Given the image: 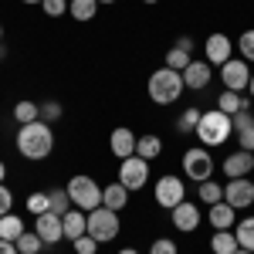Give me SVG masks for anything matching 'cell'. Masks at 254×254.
Wrapping results in <instances>:
<instances>
[{
	"label": "cell",
	"instance_id": "6da1fadb",
	"mask_svg": "<svg viewBox=\"0 0 254 254\" xmlns=\"http://www.w3.org/2000/svg\"><path fill=\"white\" fill-rule=\"evenodd\" d=\"M51 149H55V129L48 126V122H27V126H20L17 129V153L24 159H41L51 156Z\"/></svg>",
	"mask_w": 254,
	"mask_h": 254
},
{
	"label": "cell",
	"instance_id": "7a4b0ae2",
	"mask_svg": "<svg viewBox=\"0 0 254 254\" xmlns=\"http://www.w3.org/2000/svg\"><path fill=\"white\" fill-rule=\"evenodd\" d=\"M231 132H234V119L227 116V112H220V109L203 112V116H200V122H196V129H193V136L200 139V146H207V149L224 146Z\"/></svg>",
	"mask_w": 254,
	"mask_h": 254
},
{
	"label": "cell",
	"instance_id": "3957f363",
	"mask_svg": "<svg viewBox=\"0 0 254 254\" xmlns=\"http://www.w3.org/2000/svg\"><path fill=\"white\" fill-rule=\"evenodd\" d=\"M183 75L180 71H173V68H156L153 75H149V81H146V92H149V98L156 102V105H173L176 98L183 95Z\"/></svg>",
	"mask_w": 254,
	"mask_h": 254
},
{
	"label": "cell",
	"instance_id": "277c9868",
	"mask_svg": "<svg viewBox=\"0 0 254 254\" xmlns=\"http://www.w3.org/2000/svg\"><path fill=\"white\" fill-rule=\"evenodd\" d=\"M68 196H71V203H75L78 210H85V214L95 210V207H102V187L85 173L68 180Z\"/></svg>",
	"mask_w": 254,
	"mask_h": 254
},
{
	"label": "cell",
	"instance_id": "5b68a950",
	"mask_svg": "<svg viewBox=\"0 0 254 254\" xmlns=\"http://www.w3.org/2000/svg\"><path fill=\"white\" fill-rule=\"evenodd\" d=\"M183 173L193 183H207L214 176V156H210V149L207 146H190L183 153Z\"/></svg>",
	"mask_w": 254,
	"mask_h": 254
},
{
	"label": "cell",
	"instance_id": "8992f818",
	"mask_svg": "<svg viewBox=\"0 0 254 254\" xmlns=\"http://www.w3.org/2000/svg\"><path fill=\"white\" fill-rule=\"evenodd\" d=\"M88 234L95 237L98 244H109L119 237V210H109V207H95L88 210Z\"/></svg>",
	"mask_w": 254,
	"mask_h": 254
},
{
	"label": "cell",
	"instance_id": "52a82bcc",
	"mask_svg": "<svg viewBox=\"0 0 254 254\" xmlns=\"http://www.w3.org/2000/svg\"><path fill=\"white\" fill-rule=\"evenodd\" d=\"M149 159L142 156H129L119 163V183L129 190V193H136V190H146V183H149Z\"/></svg>",
	"mask_w": 254,
	"mask_h": 254
},
{
	"label": "cell",
	"instance_id": "ba28073f",
	"mask_svg": "<svg viewBox=\"0 0 254 254\" xmlns=\"http://www.w3.org/2000/svg\"><path fill=\"white\" fill-rule=\"evenodd\" d=\"M153 196H156L159 207H166V210H173V207H180L183 200H187V183L180 180V176L166 173L156 180V187H153Z\"/></svg>",
	"mask_w": 254,
	"mask_h": 254
},
{
	"label": "cell",
	"instance_id": "9c48e42d",
	"mask_svg": "<svg viewBox=\"0 0 254 254\" xmlns=\"http://www.w3.org/2000/svg\"><path fill=\"white\" fill-rule=\"evenodd\" d=\"M224 200H227L234 210H248V207H254V180H248V176L227 180V183H224Z\"/></svg>",
	"mask_w": 254,
	"mask_h": 254
},
{
	"label": "cell",
	"instance_id": "30bf717a",
	"mask_svg": "<svg viewBox=\"0 0 254 254\" xmlns=\"http://www.w3.org/2000/svg\"><path fill=\"white\" fill-rule=\"evenodd\" d=\"M220 81H224V88H231V92H244V88L251 85V64L244 58H231L227 64H220Z\"/></svg>",
	"mask_w": 254,
	"mask_h": 254
},
{
	"label": "cell",
	"instance_id": "8fae6325",
	"mask_svg": "<svg viewBox=\"0 0 254 254\" xmlns=\"http://www.w3.org/2000/svg\"><path fill=\"white\" fill-rule=\"evenodd\" d=\"M203 55H207V61L210 64H227L231 61V55H234V41L227 38V34H210V38L203 41Z\"/></svg>",
	"mask_w": 254,
	"mask_h": 254
},
{
	"label": "cell",
	"instance_id": "7c38bea8",
	"mask_svg": "<svg viewBox=\"0 0 254 254\" xmlns=\"http://www.w3.org/2000/svg\"><path fill=\"white\" fill-rule=\"evenodd\" d=\"M183 85L190 88V92H203L207 85H210V78H214V71H210V61H190L183 71Z\"/></svg>",
	"mask_w": 254,
	"mask_h": 254
},
{
	"label": "cell",
	"instance_id": "4fadbf2b",
	"mask_svg": "<svg viewBox=\"0 0 254 254\" xmlns=\"http://www.w3.org/2000/svg\"><path fill=\"white\" fill-rule=\"evenodd\" d=\"M136 132L132 129H126V126H119V129H112V136H109V149H112V156L119 159H129L136 156Z\"/></svg>",
	"mask_w": 254,
	"mask_h": 254
},
{
	"label": "cell",
	"instance_id": "5bb4252c",
	"mask_svg": "<svg viewBox=\"0 0 254 254\" xmlns=\"http://www.w3.org/2000/svg\"><path fill=\"white\" fill-rule=\"evenodd\" d=\"M170 214H173V227H176V231H183V234H190V231L200 227V207L190 203V200H183V203L173 207Z\"/></svg>",
	"mask_w": 254,
	"mask_h": 254
},
{
	"label": "cell",
	"instance_id": "9a60e30c",
	"mask_svg": "<svg viewBox=\"0 0 254 254\" xmlns=\"http://www.w3.org/2000/svg\"><path fill=\"white\" fill-rule=\"evenodd\" d=\"M34 220H38V224H34V231L41 234V241H44V244H58L61 237H64V224H61L58 214H51V210H48V214L34 217Z\"/></svg>",
	"mask_w": 254,
	"mask_h": 254
},
{
	"label": "cell",
	"instance_id": "2e32d148",
	"mask_svg": "<svg viewBox=\"0 0 254 254\" xmlns=\"http://www.w3.org/2000/svg\"><path fill=\"white\" fill-rule=\"evenodd\" d=\"M251 170H254V153H248V149H237V153H231V156L224 159V176L227 180L248 176Z\"/></svg>",
	"mask_w": 254,
	"mask_h": 254
},
{
	"label": "cell",
	"instance_id": "e0dca14e",
	"mask_svg": "<svg viewBox=\"0 0 254 254\" xmlns=\"http://www.w3.org/2000/svg\"><path fill=\"white\" fill-rule=\"evenodd\" d=\"M210 224H214V231H234L237 224V210L227 203V200H220L210 207Z\"/></svg>",
	"mask_w": 254,
	"mask_h": 254
},
{
	"label": "cell",
	"instance_id": "ac0fdd59",
	"mask_svg": "<svg viewBox=\"0 0 254 254\" xmlns=\"http://www.w3.org/2000/svg\"><path fill=\"white\" fill-rule=\"evenodd\" d=\"M61 224H64V237H68V241L88 234V214H85V210H68V214L61 217Z\"/></svg>",
	"mask_w": 254,
	"mask_h": 254
},
{
	"label": "cell",
	"instance_id": "d6986e66",
	"mask_svg": "<svg viewBox=\"0 0 254 254\" xmlns=\"http://www.w3.org/2000/svg\"><path fill=\"white\" fill-rule=\"evenodd\" d=\"M126 203H129V190H126L122 183L102 187V207H109V210H126Z\"/></svg>",
	"mask_w": 254,
	"mask_h": 254
},
{
	"label": "cell",
	"instance_id": "ffe728a7",
	"mask_svg": "<svg viewBox=\"0 0 254 254\" xmlns=\"http://www.w3.org/2000/svg\"><path fill=\"white\" fill-rule=\"evenodd\" d=\"M217 109H220V112H227V116H237L241 109H251V98H244L241 92L224 88V92H220V98H217Z\"/></svg>",
	"mask_w": 254,
	"mask_h": 254
},
{
	"label": "cell",
	"instance_id": "44dd1931",
	"mask_svg": "<svg viewBox=\"0 0 254 254\" xmlns=\"http://www.w3.org/2000/svg\"><path fill=\"white\" fill-rule=\"evenodd\" d=\"M159 153H163V139H159V136L146 132V136L136 139V156H142V159H149V163H153Z\"/></svg>",
	"mask_w": 254,
	"mask_h": 254
},
{
	"label": "cell",
	"instance_id": "7402d4cb",
	"mask_svg": "<svg viewBox=\"0 0 254 254\" xmlns=\"http://www.w3.org/2000/svg\"><path fill=\"white\" fill-rule=\"evenodd\" d=\"M241 244H237L234 231H214V237H210V251L214 254H234Z\"/></svg>",
	"mask_w": 254,
	"mask_h": 254
},
{
	"label": "cell",
	"instance_id": "603a6c76",
	"mask_svg": "<svg viewBox=\"0 0 254 254\" xmlns=\"http://www.w3.org/2000/svg\"><path fill=\"white\" fill-rule=\"evenodd\" d=\"M68 14L75 20H95V14H98V0H68Z\"/></svg>",
	"mask_w": 254,
	"mask_h": 254
},
{
	"label": "cell",
	"instance_id": "cb8c5ba5",
	"mask_svg": "<svg viewBox=\"0 0 254 254\" xmlns=\"http://www.w3.org/2000/svg\"><path fill=\"white\" fill-rule=\"evenodd\" d=\"M24 231H27V227H24V220H20L17 214H3L0 217V237H3V241H17Z\"/></svg>",
	"mask_w": 254,
	"mask_h": 254
},
{
	"label": "cell",
	"instance_id": "d4e9b609",
	"mask_svg": "<svg viewBox=\"0 0 254 254\" xmlns=\"http://www.w3.org/2000/svg\"><path fill=\"white\" fill-rule=\"evenodd\" d=\"M48 196H51V214L64 217L75 203H71V196H68V187H55V190H48Z\"/></svg>",
	"mask_w": 254,
	"mask_h": 254
},
{
	"label": "cell",
	"instance_id": "484cf974",
	"mask_svg": "<svg viewBox=\"0 0 254 254\" xmlns=\"http://www.w3.org/2000/svg\"><path fill=\"white\" fill-rule=\"evenodd\" d=\"M234 237H237V244H241V248L254 251V217L237 220V224H234Z\"/></svg>",
	"mask_w": 254,
	"mask_h": 254
},
{
	"label": "cell",
	"instance_id": "4316f807",
	"mask_svg": "<svg viewBox=\"0 0 254 254\" xmlns=\"http://www.w3.org/2000/svg\"><path fill=\"white\" fill-rule=\"evenodd\" d=\"M64 116V109H61V102H55V98H44V102H38V119L41 122H58V119Z\"/></svg>",
	"mask_w": 254,
	"mask_h": 254
},
{
	"label": "cell",
	"instance_id": "83f0119b",
	"mask_svg": "<svg viewBox=\"0 0 254 254\" xmlns=\"http://www.w3.org/2000/svg\"><path fill=\"white\" fill-rule=\"evenodd\" d=\"M14 244H17V251H20V254H38L41 248H44V241H41L38 231H24V234H20Z\"/></svg>",
	"mask_w": 254,
	"mask_h": 254
},
{
	"label": "cell",
	"instance_id": "f1b7e54d",
	"mask_svg": "<svg viewBox=\"0 0 254 254\" xmlns=\"http://www.w3.org/2000/svg\"><path fill=\"white\" fill-rule=\"evenodd\" d=\"M196 187H200V200H203L207 207H214V203L224 200V183H210V180H207V183H196Z\"/></svg>",
	"mask_w": 254,
	"mask_h": 254
},
{
	"label": "cell",
	"instance_id": "f546056e",
	"mask_svg": "<svg viewBox=\"0 0 254 254\" xmlns=\"http://www.w3.org/2000/svg\"><path fill=\"white\" fill-rule=\"evenodd\" d=\"M200 116H203V112H200V109H193V105H190V109H183V112H180V119H176V132H193L196 122H200Z\"/></svg>",
	"mask_w": 254,
	"mask_h": 254
},
{
	"label": "cell",
	"instance_id": "4dcf8cb0",
	"mask_svg": "<svg viewBox=\"0 0 254 254\" xmlns=\"http://www.w3.org/2000/svg\"><path fill=\"white\" fill-rule=\"evenodd\" d=\"M14 119H17L20 126H27V122H38V102H17L14 105Z\"/></svg>",
	"mask_w": 254,
	"mask_h": 254
},
{
	"label": "cell",
	"instance_id": "1f68e13d",
	"mask_svg": "<svg viewBox=\"0 0 254 254\" xmlns=\"http://www.w3.org/2000/svg\"><path fill=\"white\" fill-rule=\"evenodd\" d=\"M190 61H193V55L183 51V48H170V51H166V68H173V71H183Z\"/></svg>",
	"mask_w": 254,
	"mask_h": 254
},
{
	"label": "cell",
	"instance_id": "d6a6232c",
	"mask_svg": "<svg viewBox=\"0 0 254 254\" xmlns=\"http://www.w3.org/2000/svg\"><path fill=\"white\" fill-rule=\"evenodd\" d=\"M27 210H31L34 217L48 214V210H51V196L41 193V190H38V193H31V196H27Z\"/></svg>",
	"mask_w": 254,
	"mask_h": 254
},
{
	"label": "cell",
	"instance_id": "836d02e7",
	"mask_svg": "<svg viewBox=\"0 0 254 254\" xmlns=\"http://www.w3.org/2000/svg\"><path fill=\"white\" fill-rule=\"evenodd\" d=\"M234 48L241 51V58H244L248 64H251V61H254V31H244V34L237 38V44H234Z\"/></svg>",
	"mask_w": 254,
	"mask_h": 254
},
{
	"label": "cell",
	"instance_id": "e575fe53",
	"mask_svg": "<svg viewBox=\"0 0 254 254\" xmlns=\"http://www.w3.org/2000/svg\"><path fill=\"white\" fill-rule=\"evenodd\" d=\"M149 254H180L173 237H156L153 244H149Z\"/></svg>",
	"mask_w": 254,
	"mask_h": 254
},
{
	"label": "cell",
	"instance_id": "d590c367",
	"mask_svg": "<svg viewBox=\"0 0 254 254\" xmlns=\"http://www.w3.org/2000/svg\"><path fill=\"white\" fill-rule=\"evenodd\" d=\"M71 244H75V254H98V241H95L92 234H81V237H75Z\"/></svg>",
	"mask_w": 254,
	"mask_h": 254
},
{
	"label": "cell",
	"instance_id": "8d00e7d4",
	"mask_svg": "<svg viewBox=\"0 0 254 254\" xmlns=\"http://www.w3.org/2000/svg\"><path fill=\"white\" fill-rule=\"evenodd\" d=\"M41 10H44L48 17H61V14L68 10V0H44V3H41Z\"/></svg>",
	"mask_w": 254,
	"mask_h": 254
},
{
	"label": "cell",
	"instance_id": "74e56055",
	"mask_svg": "<svg viewBox=\"0 0 254 254\" xmlns=\"http://www.w3.org/2000/svg\"><path fill=\"white\" fill-rule=\"evenodd\" d=\"M10 210H14V193H10V190H7V187L0 183V217L10 214Z\"/></svg>",
	"mask_w": 254,
	"mask_h": 254
},
{
	"label": "cell",
	"instance_id": "f35d334b",
	"mask_svg": "<svg viewBox=\"0 0 254 254\" xmlns=\"http://www.w3.org/2000/svg\"><path fill=\"white\" fill-rule=\"evenodd\" d=\"M173 48H183V51H190V55H193V38H190V34H183V38H176Z\"/></svg>",
	"mask_w": 254,
	"mask_h": 254
},
{
	"label": "cell",
	"instance_id": "ab89813d",
	"mask_svg": "<svg viewBox=\"0 0 254 254\" xmlns=\"http://www.w3.org/2000/svg\"><path fill=\"white\" fill-rule=\"evenodd\" d=\"M0 254H20V251H17L14 241H3V237H0Z\"/></svg>",
	"mask_w": 254,
	"mask_h": 254
},
{
	"label": "cell",
	"instance_id": "60d3db41",
	"mask_svg": "<svg viewBox=\"0 0 254 254\" xmlns=\"http://www.w3.org/2000/svg\"><path fill=\"white\" fill-rule=\"evenodd\" d=\"M119 254H139V251H136V248H122Z\"/></svg>",
	"mask_w": 254,
	"mask_h": 254
},
{
	"label": "cell",
	"instance_id": "b9f144b4",
	"mask_svg": "<svg viewBox=\"0 0 254 254\" xmlns=\"http://www.w3.org/2000/svg\"><path fill=\"white\" fill-rule=\"evenodd\" d=\"M3 176H7V166H3V163H0V183H3Z\"/></svg>",
	"mask_w": 254,
	"mask_h": 254
},
{
	"label": "cell",
	"instance_id": "7bdbcfd3",
	"mask_svg": "<svg viewBox=\"0 0 254 254\" xmlns=\"http://www.w3.org/2000/svg\"><path fill=\"white\" fill-rule=\"evenodd\" d=\"M248 92H251V98H254V71H251V85H248Z\"/></svg>",
	"mask_w": 254,
	"mask_h": 254
},
{
	"label": "cell",
	"instance_id": "ee69618b",
	"mask_svg": "<svg viewBox=\"0 0 254 254\" xmlns=\"http://www.w3.org/2000/svg\"><path fill=\"white\" fill-rule=\"evenodd\" d=\"M234 254H254V251H248V248H237V251Z\"/></svg>",
	"mask_w": 254,
	"mask_h": 254
},
{
	"label": "cell",
	"instance_id": "f6af8a7d",
	"mask_svg": "<svg viewBox=\"0 0 254 254\" xmlns=\"http://www.w3.org/2000/svg\"><path fill=\"white\" fill-rule=\"evenodd\" d=\"M102 3H116V0H98V7H102Z\"/></svg>",
	"mask_w": 254,
	"mask_h": 254
},
{
	"label": "cell",
	"instance_id": "bcb514c9",
	"mask_svg": "<svg viewBox=\"0 0 254 254\" xmlns=\"http://www.w3.org/2000/svg\"><path fill=\"white\" fill-rule=\"evenodd\" d=\"M24 3H44V0H24Z\"/></svg>",
	"mask_w": 254,
	"mask_h": 254
},
{
	"label": "cell",
	"instance_id": "7dc6e473",
	"mask_svg": "<svg viewBox=\"0 0 254 254\" xmlns=\"http://www.w3.org/2000/svg\"><path fill=\"white\" fill-rule=\"evenodd\" d=\"M142 3H159V0H142Z\"/></svg>",
	"mask_w": 254,
	"mask_h": 254
},
{
	"label": "cell",
	"instance_id": "c3c4849f",
	"mask_svg": "<svg viewBox=\"0 0 254 254\" xmlns=\"http://www.w3.org/2000/svg\"><path fill=\"white\" fill-rule=\"evenodd\" d=\"M0 41H3V24H0Z\"/></svg>",
	"mask_w": 254,
	"mask_h": 254
}]
</instances>
